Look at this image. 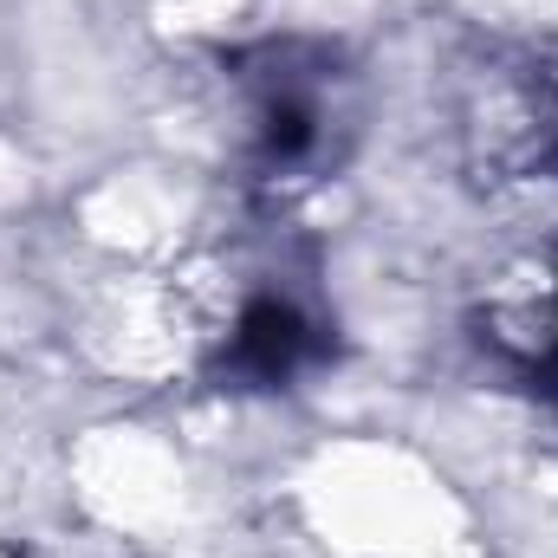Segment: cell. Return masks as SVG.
Masks as SVG:
<instances>
[{
  "instance_id": "cell-1",
  "label": "cell",
  "mask_w": 558,
  "mask_h": 558,
  "mask_svg": "<svg viewBox=\"0 0 558 558\" xmlns=\"http://www.w3.org/2000/svg\"><path fill=\"white\" fill-rule=\"evenodd\" d=\"M331 124H338V98L318 72H292V59H279L260 78L254 98V149L267 169H312L331 149Z\"/></svg>"
},
{
  "instance_id": "cell-2",
  "label": "cell",
  "mask_w": 558,
  "mask_h": 558,
  "mask_svg": "<svg viewBox=\"0 0 558 558\" xmlns=\"http://www.w3.org/2000/svg\"><path fill=\"white\" fill-rule=\"evenodd\" d=\"M312 344H318V331L292 299H254L228 338V371L241 384H286L312 357Z\"/></svg>"
}]
</instances>
